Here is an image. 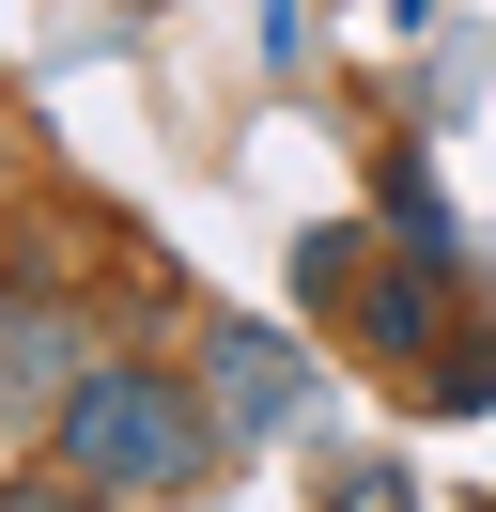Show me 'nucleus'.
I'll list each match as a JSON object with an SVG mask.
<instances>
[{"label":"nucleus","mask_w":496,"mask_h":512,"mask_svg":"<svg viewBox=\"0 0 496 512\" xmlns=\"http://www.w3.org/2000/svg\"><path fill=\"white\" fill-rule=\"evenodd\" d=\"M47 466L78 481V497H202V481L233 466V419H217L202 373H171V357H93V373L62 388V419H47Z\"/></svg>","instance_id":"obj_1"},{"label":"nucleus","mask_w":496,"mask_h":512,"mask_svg":"<svg viewBox=\"0 0 496 512\" xmlns=\"http://www.w3.org/2000/svg\"><path fill=\"white\" fill-rule=\"evenodd\" d=\"M93 357H109V342H93L62 295H0V419H31V435H47V419H62V388H78Z\"/></svg>","instance_id":"obj_2"},{"label":"nucleus","mask_w":496,"mask_h":512,"mask_svg":"<svg viewBox=\"0 0 496 512\" xmlns=\"http://www.w3.org/2000/svg\"><path fill=\"white\" fill-rule=\"evenodd\" d=\"M202 404L233 419V450H248V435H279V419L310 404V357L279 342V326H217V357H202Z\"/></svg>","instance_id":"obj_3"},{"label":"nucleus","mask_w":496,"mask_h":512,"mask_svg":"<svg viewBox=\"0 0 496 512\" xmlns=\"http://www.w3.org/2000/svg\"><path fill=\"white\" fill-rule=\"evenodd\" d=\"M357 342H372V357H419V342H450L434 249H403V264H357Z\"/></svg>","instance_id":"obj_4"},{"label":"nucleus","mask_w":496,"mask_h":512,"mask_svg":"<svg viewBox=\"0 0 496 512\" xmlns=\"http://www.w3.org/2000/svg\"><path fill=\"white\" fill-rule=\"evenodd\" d=\"M295 295H357V233H310V249H295Z\"/></svg>","instance_id":"obj_5"}]
</instances>
